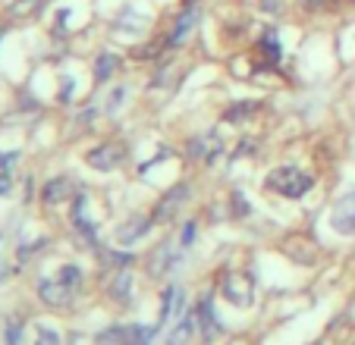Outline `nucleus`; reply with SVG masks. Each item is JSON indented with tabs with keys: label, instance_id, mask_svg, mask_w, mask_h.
Returning a JSON list of instances; mask_svg holds the SVG:
<instances>
[{
	"label": "nucleus",
	"instance_id": "nucleus-3",
	"mask_svg": "<svg viewBox=\"0 0 355 345\" xmlns=\"http://www.w3.org/2000/svg\"><path fill=\"white\" fill-rule=\"evenodd\" d=\"M85 160H88V166H92V170H98V172H114L116 166L126 160V148L116 145V141H104V145L92 148Z\"/></svg>",
	"mask_w": 355,
	"mask_h": 345
},
{
	"label": "nucleus",
	"instance_id": "nucleus-16",
	"mask_svg": "<svg viewBox=\"0 0 355 345\" xmlns=\"http://www.w3.org/2000/svg\"><path fill=\"white\" fill-rule=\"evenodd\" d=\"M101 260L107 267H116V270H129V264H135V254L132 251H120V245L116 248H98Z\"/></svg>",
	"mask_w": 355,
	"mask_h": 345
},
{
	"label": "nucleus",
	"instance_id": "nucleus-17",
	"mask_svg": "<svg viewBox=\"0 0 355 345\" xmlns=\"http://www.w3.org/2000/svg\"><path fill=\"white\" fill-rule=\"evenodd\" d=\"M44 7H47V0H13L10 16H13V19H28V16L41 13Z\"/></svg>",
	"mask_w": 355,
	"mask_h": 345
},
{
	"label": "nucleus",
	"instance_id": "nucleus-8",
	"mask_svg": "<svg viewBox=\"0 0 355 345\" xmlns=\"http://www.w3.org/2000/svg\"><path fill=\"white\" fill-rule=\"evenodd\" d=\"M195 326H198V311H195V308H182L180 320H176V326L170 330V336H167V345H189Z\"/></svg>",
	"mask_w": 355,
	"mask_h": 345
},
{
	"label": "nucleus",
	"instance_id": "nucleus-27",
	"mask_svg": "<svg viewBox=\"0 0 355 345\" xmlns=\"http://www.w3.org/2000/svg\"><path fill=\"white\" fill-rule=\"evenodd\" d=\"M330 0H302V7H309V10H321V7H327Z\"/></svg>",
	"mask_w": 355,
	"mask_h": 345
},
{
	"label": "nucleus",
	"instance_id": "nucleus-9",
	"mask_svg": "<svg viewBox=\"0 0 355 345\" xmlns=\"http://www.w3.org/2000/svg\"><path fill=\"white\" fill-rule=\"evenodd\" d=\"M189 198V186H176L170 188V195H164L161 204L155 207V223H167V220L176 217V211H180V204Z\"/></svg>",
	"mask_w": 355,
	"mask_h": 345
},
{
	"label": "nucleus",
	"instance_id": "nucleus-21",
	"mask_svg": "<svg viewBox=\"0 0 355 345\" xmlns=\"http://www.w3.org/2000/svg\"><path fill=\"white\" fill-rule=\"evenodd\" d=\"M57 276H60L69 289H79V285H82V270H79V267H73V264L60 267V273H57Z\"/></svg>",
	"mask_w": 355,
	"mask_h": 345
},
{
	"label": "nucleus",
	"instance_id": "nucleus-25",
	"mask_svg": "<svg viewBox=\"0 0 355 345\" xmlns=\"http://www.w3.org/2000/svg\"><path fill=\"white\" fill-rule=\"evenodd\" d=\"M22 342V324L16 326V324H10V330H7V345H19Z\"/></svg>",
	"mask_w": 355,
	"mask_h": 345
},
{
	"label": "nucleus",
	"instance_id": "nucleus-13",
	"mask_svg": "<svg viewBox=\"0 0 355 345\" xmlns=\"http://www.w3.org/2000/svg\"><path fill=\"white\" fill-rule=\"evenodd\" d=\"M170 260H173V245H170V242H164V245H157L155 254L148 258V270H151V276H164V273L173 267Z\"/></svg>",
	"mask_w": 355,
	"mask_h": 345
},
{
	"label": "nucleus",
	"instance_id": "nucleus-28",
	"mask_svg": "<svg viewBox=\"0 0 355 345\" xmlns=\"http://www.w3.org/2000/svg\"><path fill=\"white\" fill-rule=\"evenodd\" d=\"M7 192H10V176H3V172H0V198H3Z\"/></svg>",
	"mask_w": 355,
	"mask_h": 345
},
{
	"label": "nucleus",
	"instance_id": "nucleus-18",
	"mask_svg": "<svg viewBox=\"0 0 355 345\" xmlns=\"http://www.w3.org/2000/svg\"><path fill=\"white\" fill-rule=\"evenodd\" d=\"M94 345H129V326H110L94 339Z\"/></svg>",
	"mask_w": 355,
	"mask_h": 345
},
{
	"label": "nucleus",
	"instance_id": "nucleus-26",
	"mask_svg": "<svg viewBox=\"0 0 355 345\" xmlns=\"http://www.w3.org/2000/svg\"><path fill=\"white\" fill-rule=\"evenodd\" d=\"M16 157H19V154H16V151H10V154H0V170L7 172V170H10V166H13V163H16Z\"/></svg>",
	"mask_w": 355,
	"mask_h": 345
},
{
	"label": "nucleus",
	"instance_id": "nucleus-30",
	"mask_svg": "<svg viewBox=\"0 0 355 345\" xmlns=\"http://www.w3.org/2000/svg\"><path fill=\"white\" fill-rule=\"evenodd\" d=\"M192 3H195V0H186V7H192Z\"/></svg>",
	"mask_w": 355,
	"mask_h": 345
},
{
	"label": "nucleus",
	"instance_id": "nucleus-1",
	"mask_svg": "<svg viewBox=\"0 0 355 345\" xmlns=\"http://www.w3.org/2000/svg\"><path fill=\"white\" fill-rule=\"evenodd\" d=\"M311 186H315V179L299 166H277L264 179V188L280 195V198H302V195L311 192Z\"/></svg>",
	"mask_w": 355,
	"mask_h": 345
},
{
	"label": "nucleus",
	"instance_id": "nucleus-2",
	"mask_svg": "<svg viewBox=\"0 0 355 345\" xmlns=\"http://www.w3.org/2000/svg\"><path fill=\"white\" fill-rule=\"evenodd\" d=\"M220 292L230 305L248 308L252 299H255V283H252V276H248L245 270H227L220 279Z\"/></svg>",
	"mask_w": 355,
	"mask_h": 345
},
{
	"label": "nucleus",
	"instance_id": "nucleus-20",
	"mask_svg": "<svg viewBox=\"0 0 355 345\" xmlns=\"http://www.w3.org/2000/svg\"><path fill=\"white\" fill-rule=\"evenodd\" d=\"M116 67H120V60H116L114 53H104V57L98 60V67H94V82H107Z\"/></svg>",
	"mask_w": 355,
	"mask_h": 345
},
{
	"label": "nucleus",
	"instance_id": "nucleus-11",
	"mask_svg": "<svg viewBox=\"0 0 355 345\" xmlns=\"http://www.w3.org/2000/svg\"><path fill=\"white\" fill-rule=\"evenodd\" d=\"M195 22H198V10L195 7H186L180 13V19H176V26H173V32H170V44L173 47H180V44H186V38L192 35V28H195Z\"/></svg>",
	"mask_w": 355,
	"mask_h": 345
},
{
	"label": "nucleus",
	"instance_id": "nucleus-29",
	"mask_svg": "<svg viewBox=\"0 0 355 345\" xmlns=\"http://www.w3.org/2000/svg\"><path fill=\"white\" fill-rule=\"evenodd\" d=\"M261 7L264 10H277V7H280V0H261Z\"/></svg>",
	"mask_w": 355,
	"mask_h": 345
},
{
	"label": "nucleus",
	"instance_id": "nucleus-15",
	"mask_svg": "<svg viewBox=\"0 0 355 345\" xmlns=\"http://www.w3.org/2000/svg\"><path fill=\"white\" fill-rule=\"evenodd\" d=\"M195 311H198V326H201V336H205V339H214L217 333H220V326H217L214 311H211V299H201V305L195 308Z\"/></svg>",
	"mask_w": 355,
	"mask_h": 345
},
{
	"label": "nucleus",
	"instance_id": "nucleus-4",
	"mask_svg": "<svg viewBox=\"0 0 355 345\" xmlns=\"http://www.w3.org/2000/svg\"><path fill=\"white\" fill-rule=\"evenodd\" d=\"M330 226L340 236H355V192H346L330 211Z\"/></svg>",
	"mask_w": 355,
	"mask_h": 345
},
{
	"label": "nucleus",
	"instance_id": "nucleus-5",
	"mask_svg": "<svg viewBox=\"0 0 355 345\" xmlns=\"http://www.w3.org/2000/svg\"><path fill=\"white\" fill-rule=\"evenodd\" d=\"M73 295H76V289H69L60 276H47V279H41V283H38V299L44 301V305H51V308L69 305V301H73Z\"/></svg>",
	"mask_w": 355,
	"mask_h": 345
},
{
	"label": "nucleus",
	"instance_id": "nucleus-12",
	"mask_svg": "<svg viewBox=\"0 0 355 345\" xmlns=\"http://www.w3.org/2000/svg\"><path fill=\"white\" fill-rule=\"evenodd\" d=\"M220 151H223V145L214 139V135H201V139H195L192 145H189V154H192L195 160H205V163H211Z\"/></svg>",
	"mask_w": 355,
	"mask_h": 345
},
{
	"label": "nucleus",
	"instance_id": "nucleus-10",
	"mask_svg": "<svg viewBox=\"0 0 355 345\" xmlns=\"http://www.w3.org/2000/svg\"><path fill=\"white\" fill-rule=\"evenodd\" d=\"M180 311H182V289H180V285H170V289H164V299H161L157 330H161V326H167L173 317H180Z\"/></svg>",
	"mask_w": 355,
	"mask_h": 345
},
{
	"label": "nucleus",
	"instance_id": "nucleus-31",
	"mask_svg": "<svg viewBox=\"0 0 355 345\" xmlns=\"http://www.w3.org/2000/svg\"><path fill=\"white\" fill-rule=\"evenodd\" d=\"M311 345H324V342H311Z\"/></svg>",
	"mask_w": 355,
	"mask_h": 345
},
{
	"label": "nucleus",
	"instance_id": "nucleus-24",
	"mask_svg": "<svg viewBox=\"0 0 355 345\" xmlns=\"http://www.w3.org/2000/svg\"><path fill=\"white\" fill-rule=\"evenodd\" d=\"M261 44H264V51H268L274 60H280V44H277V32H268V35H264Z\"/></svg>",
	"mask_w": 355,
	"mask_h": 345
},
{
	"label": "nucleus",
	"instance_id": "nucleus-6",
	"mask_svg": "<svg viewBox=\"0 0 355 345\" xmlns=\"http://www.w3.org/2000/svg\"><path fill=\"white\" fill-rule=\"evenodd\" d=\"M73 192H76V182L69 179V176H54V179L44 182V188H41V201H44L47 207H57L73 198Z\"/></svg>",
	"mask_w": 355,
	"mask_h": 345
},
{
	"label": "nucleus",
	"instance_id": "nucleus-22",
	"mask_svg": "<svg viewBox=\"0 0 355 345\" xmlns=\"http://www.w3.org/2000/svg\"><path fill=\"white\" fill-rule=\"evenodd\" d=\"M35 345H60V333L51 330V326H41L38 330V342Z\"/></svg>",
	"mask_w": 355,
	"mask_h": 345
},
{
	"label": "nucleus",
	"instance_id": "nucleus-23",
	"mask_svg": "<svg viewBox=\"0 0 355 345\" xmlns=\"http://www.w3.org/2000/svg\"><path fill=\"white\" fill-rule=\"evenodd\" d=\"M195 236H198V226L189 220L186 226H182V236H180V245L182 248H192V242H195Z\"/></svg>",
	"mask_w": 355,
	"mask_h": 345
},
{
	"label": "nucleus",
	"instance_id": "nucleus-14",
	"mask_svg": "<svg viewBox=\"0 0 355 345\" xmlns=\"http://www.w3.org/2000/svg\"><path fill=\"white\" fill-rule=\"evenodd\" d=\"M110 299L120 301V305H126V301L132 299V273L129 270H120L110 279Z\"/></svg>",
	"mask_w": 355,
	"mask_h": 345
},
{
	"label": "nucleus",
	"instance_id": "nucleus-19",
	"mask_svg": "<svg viewBox=\"0 0 355 345\" xmlns=\"http://www.w3.org/2000/svg\"><path fill=\"white\" fill-rule=\"evenodd\" d=\"M255 110H261V104H255V100H248V104H236L227 110V120L230 123H242V120H252L255 116Z\"/></svg>",
	"mask_w": 355,
	"mask_h": 345
},
{
	"label": "nucleus",
	"instance_id": "nucleus-7",
	"mask_svg": "<svg viewBox=\"0 0 355 345\" xmlns=\"http://www.w3.org/2000/svg\"><path fill=\"white\" fill-rule=\"evenodd\" d=\"M155 226V217H132L116 229V245H135L139 239H145L148 229Z\"/></svg>",
	"mask_w": 355,
	"mask_h": 345
}]
</instances>
